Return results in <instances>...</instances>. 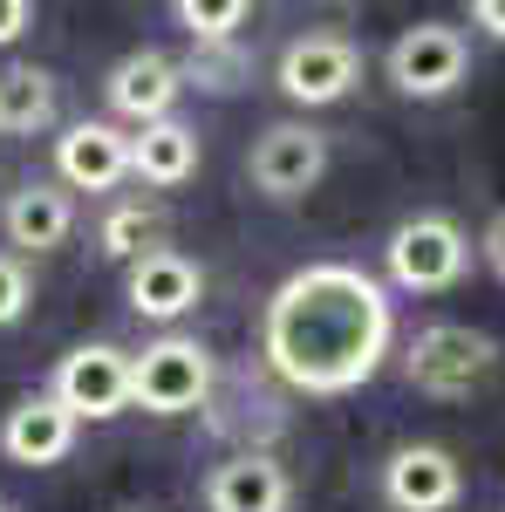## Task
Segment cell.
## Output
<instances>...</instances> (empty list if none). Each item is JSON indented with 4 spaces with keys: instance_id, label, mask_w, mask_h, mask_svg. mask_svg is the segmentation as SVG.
Instances as JSON below:
<instances>
[{
    "instance_id": "obj_1",
    "label": "cell",
    "mask_w": 505,
    "mask_h": 512,
    "mask_svg": "<svg viewBox=\"0 0 505 512\" xmlns=\"http://www.w3.org/2000/svg\"><path fill=\"white\" fill-rule=\"evenodd\" d=\"M396 349V301L355 260H308L260 308V362L294 396H349Z\"/></svg>"
},
{
    "instance_id": "obj_2",
    "label": "cell",
    "mask_w": 505,
    "mask_h": 512,
    "mask_svg": "<svg viewBox=\"0 0 505 512\" xmlns=\"http://www.w3.org/2000/svg\"><path fill=\"white\" fill-rule=\"evenodd\" d=\"M492 376H499V342L485 328H471V321H430L403 349V383L417 396H437V403L485 390Z\"/></svg>"
},
{
    "instance_id": "obj_3",
    "label": "cell",
    "mask_w": 505,
    "mask_h": 512,
    "mask_svg": "<svg viewBox=\"0 0 505 512\" xmlns=\"http://www.w3.org/2000/svg\"><path fill=\"white\" fill-rule=\"evenodd\" d=\"M219 362L198 335H157L130 355V410L144 417H192L212 403Z\"/></svg>"
},
{
    "instance_id": "obj_4",
    "label": "cell",
    "mask_w": 505,
    "mask_h": 512,
    "mask_svg": "<svg viewBox=\"0 0 505 512\" xmlns=\"http://www.w3.org/2000/svg\"><path fill=\"white\" fill-rule=\"evenodd\" d=\"M465 267H471V239L444 212H417L383 239V274L403 294H444V287L465 280Z\"/></svg>"
},
{
    "instance_id": "obj_5",
    "label": "cell",
    "mask_w": 505,
    "mask_h": 512,
    "mask_svg": "<svg viewBox=\"0 0 505 512\" xmlns=\"http://www.w3.org/2000/svg\"><path fill=\"white\" fill-rule=\"evenodd\" d=\"M273 82L294 110H328L362 82V41L342 35V28H308V35H294L280 48Z\"/></svg>"
},
{
    "instance_id": "obj_6",
    "label": "cell",
    "mask_w": 505,
    "mask_h": 512,
    "mask_svg": "<svg viewBox=\"0 0 505 512\" xmlns=\"http://www.w3.org/2000/svg\"><path fill=\"white\" fill-rule=\"evenodd\" d=\"M471 69V41L465 28H451V21H417V28H403V35L389 41L383 55V76L396 96H410V103H437V96H451Z\"/></svg>"
},
{
    "instance_id": "obj_7",
    "label": "cell",
    "mask_w": 505,
    "mask_h": 512,
    "mask_svg": "<svg viewBox=\"0 0 505 512\" xmlns=\"http://www.w3.org/2000/svg\"><path fill=\"white\" fill-rule=\"evenodd\" d=\"M48 396L76 417V424H110L130 410V349L117 342H76V349L55 362Z\"/></svg>"
},
{
    "instance_id": "obj_8",
    "label": "cell",
    "mask_w": 505,
    "mask_h": 512,
    "mask_svg": "<svg viewBox=\"0 0 505 512\" xmlns=\"http://www.w3.org/2000/svg\"><path fill=\"white\" fill-rule=\"evenodd\" d=\"M321 171H328V137H321L314 123H267V130L253 137V151H246V178H253V192L273 198V205L308 198L314 185H321Z\"/></svg>"
},
{
    "instance_id": "obj_9",
    "label": "cell",
    "mask_w": 505,
    "mask_h": 512,
    "mask_svg": "<svg viewBox=\"0 0 505 512\" xmlns=\"http://www.w3.org/2000/svg\"><path fill=\"white\" fill-rule=\"evenodd\" d=\"M178 96H185V69L164 55V48H130L117 69L103 76V103H110V123H164L178 117Z\"/></svg>"
},
{
    "instance_id": "obj_10",
    "label": "cell",
    "mask_w": 505,
    "mask_h": 512,
    "mask_svg": "<svg viewBox=\"0 0 505 512\" xmlns=\"http://www.w3.org/2000/svg\"><path fill=\"white\" fill-rule=\"evenodd\" d=\"M389 512H451L465 499V465L444 444H396L383 458Z\"/></svg>"
},
{
    "instance_id": "obj_11",
    "label": "cell",
    "mask_w": 505,
    "mask_h": 512,
    "mask_svg": "<svg viewBox=\"0 0 505 512\" xmlns=\"http://www.w3.org/2000/svg\"><path fill=\"white\" fill-rule=\"evenodd\" d=\"M55 178L62 192H117L130 178V130L110 117H82L55 137Z\"/></svg>"
},
{
    "instance_id": "obj_12",
    "label": "cell",
    "mask_w": 505,
    "mask_h": 512,
    "mask_svg": "<svg viewBox=\"0 0 505 512\" xmlns=\"http://www.w3.org/2000/svg\"><path fill=\"white\" fill-rule=\"evenodd\" d=\"M76 431L82 424L48 390H28V396H14L7 417H0V458L28 465V472H48V465H62L76 451Z\"/></svg>"
},
{
    "instance_id": "obj_13",
    "label": "cell",
    "mask_w": 505,
    "mask_h": 512,
    "mask_svg": "<svg viewBox=\"0 0 505 512\" xmlns=\"http://www.w3.org/2000/svg\"><path fill=\"white\" fill-rule=\"evenodd\" d=\"M205 512H294V472L273 451H233L205 472Z\"/></svg>"
},
{
    "instance_id": "obj_14",
    "label": "cell",
    "mask_w": 505,
    "mask_h": 512,
    "mask_svg": "<svg viewBox=\"0 0 505 512\" xmlns=\"http://www.w3.org/2000/svg\"><path fill=\"white\" fill-rule=\"evenodd\" d=\"M123 301H130V315H144V321H178L205 301V274H198L192 253L151 246V253L130 267V280H123Z\"/></svg>"
},
{
    "instance_id": "obj_15",
    "label": "cell",
    "mask_w": 505,
    "mask_h": 512,
    "mask_svg": "<svg viewBox=\"0 0 505 512\" xmlns=\"http://www.w3.org/2000/svg\"><path fill=\"white\" fill-rule=\"evenodd\" d=\"M0 233H7V246L28 260V253H55V246H69V233H76V198L62 192V185H14L7 192V205H0Z\"/></svg>"
},
{
    "instance_id": "obj_16",
    "label": "cell",
    "mask_w": 505,
    "mask_h": 512,
    "mask_svg": "<svg viewBox=\"0 0 505 512\" xmlns=\"http://www.w3.org/2000/svg\"><path fill=\"white\" fill-rule=\"evenodd\" d=\"M198 158H205V144H198V130L185 117H164V123L130 130V178H144L151 192H178V185H192Z\"/></svg>"
},
{
    "instance_id": "obj_17",
    "label": "cell",
    "mask_w": 505,
    "mask_h": 512,
    "mask_svg": "<svg viewBox=\"0 0 505 512\" xmlns=\"http://www.w3.org/2000/svg\"><path fill=\"white\" fill-rule=\"evenodd\" d=\"M55 130V76L35 62L0 69V137H41Z\"/></svg>"
},
{
    "instance_id": "obj_18",
    "label": "cell",
    "mask_w": 505,
    "mask_h": 512,
    "mask_svg": "<svg viewBox=\"0 0 505 512\" xmlns=\"http://www.w3.org/2000/svg\"><path fill=\"white\" fill-rule=\"evenodd\" d=\"M171 21L192 35V48H226V41H239V28L253 21V7H246V0H178Z\"/></svg>"
},
{
    "instance_id": "obj_19",
    "label": "cell",
    "mask_w": 505,
    "mask_h": 512,
    "mask_svg": "<svg viewBox=\"0 0 505 512\" xmlns=\"http://www.w3.org/2000/svg\"><path fill=\"white\" fill-rule=\"evenodd\" d=\"M178 69H185V89H205V96H233L253 76V62H246L239 41H226V48H192V62H178Z\"/></svg>"
},
{
    "instance_id": "obj_20",
    "label": "cell",
    "mask_w": 505,
    "mask_h": 512,
    "mask_svg": "<svg viewBox=\"0 0 505 512\" xmlns=\"http://www.w3.org/2000/svg\"><path fill=\"white\" fill-rule=\"evenodd\" d=\"M151 239H157V212L151 205H117V212L103 219L96 246H103L110 260H123V267H137V260L151 253Z\"/></svg>"
},
{
    "instance_id": "obj_21",
    "label": "cell",
    "mask_w": 505,
    "mask_h": 512,
    "mask_svg": "<svg viewBox=\"0 0 505 512\" xmlns=\"http://www.w3.org/2000/svg\"><path fill=\"white\" fill-rule=\"evenodd\" d=\"M35 308V280H28V260L21 253H0V328H14V321Z\"/></svg>"
},
{
    "instance_id": "obj_22",
    "label": "cell",
    "mask_w": 505,
    "mask_h": 512,
    "mask_svg": "<svg viewBox=\"0 0 505 512\" xmlns=\"http://www.w3.org/2000/svg\"><path fill=\"white\" fill-rule=\"evenodd\" d=\"M28 28H35V0H0V48H14Z\"/></svg>"
},
{
    "instance_id": "obj_23",
    "label": "cell",
    "mask_w": 505,
    "mask_h": 512,
    "mask_svg": "<svg viewBox=\"0 0 505 512\" xmlns=\"http://www.w3.org/2000/svg\"><path fill=\"white\" fill-rule=\"evenodd\" d=\"M478 253H485V267L505 280V212H492V226H485V239H478Z\"/></svg>"
},
{
    "instance_id": "obj_24",
    "label": "cell",
    "mask_w": 505,
    "mask_h": 512,
    "mask_svg": "<svg viewBox=\"0 0 505 512\" xmlns=\"http://www.w3.org/2000/svg\"><path fill=\"white\" fill-rule=\"evenodd\" d=\"M471 28H485L492 41H505V0H471Z\"/></svg>"
},
{
    "instance_id": "obj_25",
    "label": "cell",
    "mask_w": 505,
    "mask_h": 512,
    "mask_svg": "<svg viewBox=\"0 0 505 512\" xmlns=\"http://www.w3.org/2000/svg\"><path fill=\"white\" fill-rule=\"evenodd\" d=\"M0 512H14V506H0Z\"/></svg>"
}]
</instances>
